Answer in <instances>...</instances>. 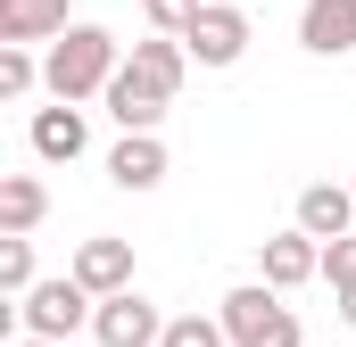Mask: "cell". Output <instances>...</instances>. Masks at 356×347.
Masks as SVG:
<instances>
[{
    "instance_id": "obj_1",
    "label": "cell",
    "mask_w": 356,
    "mask_h": 347,
    "mask_svg": "<svg viewBox=\"0 0 356 347\" xmlns=\"http://www.w3.org/2000/svg\"><path fill=\"white\" fill-rule=\"evenodd\" d=\"M124 58H116V33L108 25H67L58 42H50V58H42V83L58 91V99H91V91H108Z\"/></svg>"
},
{
    "instance_id": "obj_2",
    "label": "cell",
    "mask_w": 356,
    "mask_h": 347,
    "mask_svg": "<svg viewBox=\"0 0 356 347\" xmlns=\"http://www.w3.org/2000/svg\"><path fill=\"white\" fill-rule=\"evenodd\" d=\"M216 314H224L232 347H298V314L282 306V289H273V281H241Z\"/></svg>"
},
{
    "instance_id": "obj_3",
    "label": "cell",
    "mask_w": 356,
    "mask_h": 347,
    "mask_svg": "<svg viewBox=\"0 0 356 347\" xmlns=\"http://www.w3.org/2000/svg\"><path fill=\"white\" fill-rule=\"evenodd\" d=\"M91 314H99V298H91L75 273H67V281H33V289L17 298V323H25V331H42V339H75Z\"/></svg>"
},
{
    "instance_id": "obj_4",
    "label": "cell",
    "mask_w": 356,
    "mask_h": 347,
    "mask_svg": "<svg viewBox=\"0 0 356 347\" xmlns=\"http://www.w3.org/2000/svg\"><path fill=\"white\" fill-rule=\"evenodd\" d=\"M91 339L99 347H158L166 339V314H158L141 289H108L99 314H91Z\"/></svg>"
},
{
    "instance_id": "obj_5",
    "label": "cell",
    "mask_w": 356,
    "mask_h": 347,
    "mask_svg": "<svg viewBox=\"0 0 356 347\" xmlns=\"http://www.w3.org/2000/svg\"><path fill=\"white\" fill-rule=\"evenodd\" d=\"M182 42H191L199 67H241V50H249V8H216V0H207Z\"/></svg>"
},
{
    "instance_id": "obj_6",
    "label": "cell",
    "mask_w": 356,
    "mask_h": 347,
    "mask_svg": "<svg viewBox=\"0 0 356 347\" xmlns=\"http://www.w3.org/2000/svg\"><path fill=\"white\" fill-rule=\"evenodd\" d=\"M99 99H108V116H116L124 133H158V116H166V91L149 83V75H133V67H116Z\"/></svg>"
},
{
    "instance_id": "obj_7",
    "label": "cell",
    "mask_w": 356,
    "mask_h": 347,
    "mask_svg": "<svg viewBox=\"0 0 356 347\" xmlns=\"http://www.w3.org/2000/svg\"><path fill=\"white\" fill-rule=\"evenodd\" d=\"M67 273L83 281L91 298H108V289H133V240H108V232H99V240H83V248H75V264H67Z\"/></svg>"
},
{
    "instance_id": "obj_8",
    "label": "cell",
    "mask_w": 356,
    "mask_h": 347,
    "mask_svg": "<svg viewBox=\"0 0 356 347\" xmlns=\"http://www.w3.org/2000/svg\"><path fill=\"white\" fill-rule=\"evenodd\" d=\"M298 42H307L315 58L356 50V0H307V8H298Z\"/></svg>"
},
{
    "instance_id": "obj_9",
    "label": "cell",
    "mask_w": 356,
    "mask_h": 347,
    "mask_svg": "<svg viewBox=\"0 0 356 347\" xmlns=\"http://www.w3.org/2000/svg\"><path fill=\"white\" fill-rule=\"evenodd\" d=\"M108 182H116V190H158V182H166V141H158V133H124V141L108 149Z\"/></svg>"
},
{
    "instance_id": "obj_10",
    "label": "cell",
    "mask_w": 356,
    "mask_h": 347,
    "mask_svg": "<svg viewBox=\"0 0 356 347\" xmlns=\"http://www.w3.org/2000/svg\"><path fill=\"white\" fill-rule=\"evenodd\" d=\"M257 264H266L273 289H298V281H315V273H323V240H315V232H282V240L257 248Z\"/></svg>"
},
{
    "instance_id": "obj_11",
    "label": "cell",
    "mask_w": 356,
    "mask_h": 347,
    "mask_svg": "<svg viewBox=\"0 0 356 347\" xmlns=\"http://www.w3.org/2000/svg\"><path fill=\"white\" fill-rule=\"evenodd\" d=\"M348 223H356V190H340V182H307V190H298V232L340 240Z\"/></svg>"
},
{
    "instance_id": "obj_12",
    "label": "cell",
    "mask_w": 356,
    "mask_h": 347,
    "mask_svg": "<svg viewBox=\"0 0 356 347\" xmlns=\"http://www.w3.org/2000/svg\"><path fill=\"white\" fill-rule=\"evenodd\" d=\"M124 67H133V75H149V83L175 99L182 75H191V42H182V33H149V42H133V58H124Z\"/></svg>"
},
{
    "instance_id": "obj_13",
    "label": "cell",
    "mask_w": 356,
    "mask_h": 347,
    "mask_svg": "<svg viewBox=\"0 0 356 347\" xmlns=\"http://www.w3.org/2000/svg\"><path fill=\"white\" fill-rule=\"evenodd\" d=\"M67 0H0V42H58Z\"/></svg>"
},
{
    "instance_id": "obj_14",
    "label": "cell",
    "mask_w": 356,
    "mask_h": 347,
    "mask_svg": "<svg viewBox=\"0 0 356 347\" xmlns=\"http://www.w3.org/2000/svg\"><path fill=\"white\" fill-rule=\"evenodd\" d=\"M83 116H75V99H58V108H42V116H33V149H42V158H50V166H75V158H83Z\"/></svg>"
},
{
    "instance_id": "obj_15",
    "label": "cell",
    "mask_w": 356,
    "mask_h": 347,
    "mask_svg": "<svg viewBox=\"0 0 356 347\" xmlns=\"http://www.w3.org/2000/svg\"><path fill=\"white\" fill-rule=\"evenodd\" d=\"M42 215H50V190H42L33 174H8V182H0V232H33Z\"/></svg>"
},
{
    "instance_id": "obj_16",
    "label": "cell",
    "mask_w": 356,
    "mask_h": 347,
    "mask_svg": "<svg viewBox=\"0 0 356 347\" xmlns=\"http://www.w3.org/2000/svg\"><path fill=\"white\" fill-rule=\"evenodd\" d=\"M158 347H232V331H224V314H175Z\"/></svg>"
},
{
    "instance_id": "obj_17",
    "label": "cell",
    "mask_w": 356,
    "mask_h": 347,
    "mask_svg": "<svg viewBox=\"0 0 356 347\" xmlns=\"http://www.w3.org/2000/svg\"><path fill=\"white\" fill-rule=\"evenodd\" d=\"M33 83H42V67H33V50H25V42H0V99H25Z\"/></svg>"
},
{
    "instance_id": "obj_18",
    "label": "cell",
    "mask_w": 356,
    "mask_h": 347,
    "mask_svg": "<svg viewBox=\"0 0 356 347\" xmlns=\"http://www.w3.org/2000/svg\"><path fill=\"white\" fill-rule=\"evenodd\" d=\"M0 289H8V298H25V289H33V240H25V232H8V240H0Z\"/></svg>"
},
{
    "instance_id": "obj_19",
    "label": "cell",
    "mask_w": 356,
    "mask_h": 347,
    "mask_svg": "<svg viewBox=\"0 0 356 347\" xmlns=\"http://www.w3.org/2000/svg\"><path fill=\"white\" fill-rule=\"evenodd\" d=\"M323 281H332V289H356V232L323 240Z\"/></svg>"
},
{
    "instance_id": "obj_20",
    "label": "cell",
    "mask_w": 356,
    "mask_h": 347,
    "mask_svg": "<svg viewBox=\"0 0 356 347\" xmlns=\"http://www.w3.org/2000/svg\"><path fill=\"white\" fill-rule=\"evenodd\" d=\"M207 0H141V17L158 25V33H191V17H199Z\"/></svg>"
},
{
    "instance_id": "obj_21",
    "label": "cell",
    "mask_w": 356,
    "mask_h": 347,
    "mask_svg": "<svg viewBox=\"0 0 356 347\" xmlns=\"http://www.w3.org/2000/svg\"><path fill=\"white\" fill-rule=\"evenodd\" d=\"M17 347H67V339H42V331H25V339H17Z\"/></svg>"
},
{
    "instance_id": "obj_22",
    "label": "cell",
    "mask_w": 356,
    "mask_h": 347,
    "mask_svg": "<svg viewBox=\"0 0 356 347\" xmlns=\"http://www.w3.org/2000/svg\"><path fill=\"white\" fill-rule=\"evenodd\" d=\"M340 314H348V323H356V289H340Z\"/></svg>"
},
{
    "instance_id": "obj_23",
    "label": "cell",
    "mask_w": 356,
    "mask_h": 347,
    "mask_svg": "<svg viewBox=\"0 0 356 347\" xmlns=\"http://www.w3.org/2000/svg\"><path fill=\"white\" fill-rule=\"evenodd\" d=\"M216 8H249V0H216Z\"/></svg>"
},
{
    "instance_id": "obj_24",
    "label": "cell",
    "mask_w": 356,
    "mask_h": 347,
    "mask_svg": "<svg viewBox=\"0 0 356 347\" xmlns=\"http://www.w3.org/2000/svg\"><path fill=\"white\" fill-rule=\"evenodd\" d=\"M348 190H356V182H348Z\"/></svg>"
}]
</instances>
